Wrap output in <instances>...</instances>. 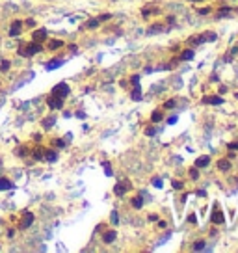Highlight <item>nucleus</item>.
<instances>
[{"mask_svg": "<svg viewBox=\"0 0 238 253\" xmlns=\"http://www.w3.org/2000/svg\"><path fill=\"white\" fill-rule=\"evenodd\" d=\"M97 19H99L101 23H102V21H108V19H112V15H110V13H104V15H99Z\"/></svg>", "mask_w": 238, "mask_h": 253, "instance_id": "2f4dec72", "label": "nucleus"}, {"mask_svg": "<svg viewBox=\"0 0 238 253\" xmlns=\"http://www.w3.org/2000/svg\"><path fill=\"white\" fill-rule=\"evenodd\" d=\"M151 182H153L155 188H162V186H164V184H162V179H153Z\"/></svg>", "mask_w": 238, "mask_h": 253, "instance_id": "7c9ffc66", "label": "nucleus"}, {"mask_svg": "<svg viewBox=\"0 0 238 253\" xmlns=\"http://www.w3.org/2000/svg\"><path fill=\"white\" fill-rule=\"evenodd\" d=\"M130 203H132V207L136 208V210H139V208L143 207V199H142V197H139V195H134L132 199H130Z\"/></svg>", "mask_w": 238, "mask_h": 253, "instance_id": "dca6fc26", "label": "nucleus"}, {"mask_svg": "<svg viewBox=\"0 0 238 253\" xmlns=\"http://www.w3.org/2000/svg\"><path fill=\"white\" fill-rule=\"evenodd\" d=\"M45 153V160H49V162H54L58 158V153L56 151H52V149H49V151H43Z\"/></svg>", "mask_w": 238, "mask_h": 253, "instance_id": "f3484780", "label": "nucleus"}, {"mask_svg": "<svg viewBox=\"0 0 238 253\" xmlns=\"http://www.w3.org/2000/svg\"><path fill=\"white\" fill-rule=\"evenodd\" d=\"M201 43H205V37L203 36H193V37H190L188 39V45H201Z\"/></svg>", "mask_w": 238, "mask_h": 253, "instance_id": "a211bd4d", "label": "nucleus"}, {"mask_svg": "<svg viewBox=\"0 0 238 253\" xmlns=\"http://www.w3.org/2000/svg\"><path fill=\"white\" fill-rule=\"evenodd\" d=\"M210 220H212V223H216V225H221L223 222H225V218H223V214H221V210L218 207H214V210H212V216H210Z\"/></svg>", "mask_w": 238, "mask_h": 253, "instance_id": "0eeeda50", "label": "nucleus"}, {"mask_svg": "<svg viewBox=\"0 0 238 253\" xmlns=\"http://www.w3.org/2000/svg\"><path fill=\"white\" fill-rule=\"evenodd\" d=\"M32 155H34V158H36V160H45V153H43L41 149H36L34 153H32Z\"/></svg>", "mask_w": 238, "mask_h": 253, "instance_id": "5701e85b", "label": "nucleus"}, {"mask_svg": "<svg viewBox=\"0 0 238 253\" xmlns=\"http://www.w3.org/2000/svg\"><path fill=\"white\" fill-rule=\"evenodd\" d=\"M164 119V112H162V110H155L153 114H151V123H158V121H162Z\"/></svg>", "mask_w": 238, "mask_h": 253, "instance_id": "4468645a", "label": "nucleus"}, {"mask_svg": "<svg viewBox=\"0 0 238 253\" xmlns=\"http://www.w3.org/2000/svg\"><path fill=\"white\" fill-rule=\"evenodd\" d=\"M199 13H201V15H207V13H210V8H199Z\"/></svg>", "mask_w": 238, "mask_h": 253, "instance_id": "e433bc0d", "label": "nucleus"}, {"mask_svg": "<svg viewBox=\"0 0 238 253\" xmlns=\"http://www.w3.org/2000/svg\"><path fill=\"white\" fill-rule=\"evenodd\" d=\"M190 177H192L193 181H197V179H199V169H197V168H192V169H190Z\"/></svg>", "mask_w": 238, "mask_h": 253, "instance_id": "cd10ccee", "label": "nucleus"}, {"mask_svg": "<svg viewBox=\"0 0 238 253\" xmlns=\"http://www.w3.org/2000/svg\"><path fill=\"white\" fill-rule=\"evenodd\" d=\"M13 188V182L9 181V179H6V177H0V190H11Z\"/></svg>", "mask_w": 238, "mask_h": 253, "instance_id": "f8f14e48", "label": "nucleus"}, {"mask_svg": "<svg viewBox=\"0 0 238 253\" xmlns=\"http://www.w3.org/2000/svg\"><path fill=\"white\" fill-rule=\"evenodd\" d=\"M61 63H63V60H52V62L47 63V69H58Z\"/></svg>", "mask_w": 238, "mask_h": 253, "instance_id": "aec40b11", "label": "nucleus"}, {"mask_svg": "<svg viewBox=\"0 0 238 253\" xmlns=\"http://www.w3.org/2000/svg\"><path fill=\"white\" fill-rule=\"evenodd\" d=\"M223 99L221 97H216V95H207L203 97V104H221Z\"/></svg>", "mask_w": 238, "mask_h": 253, "instance_id": "9d476101", "label": "nucleus"}, {"mask_svg": "<svg viewBox=\"0 0 238 253\" xmlns=\"http://www.w3.org/2000/svg\"><path fill=\"white\" fill-rule=\"evenodd\" d=\"M50 93H52V95H58V97H61V99H65V97L71 95V87H69L65 82H60V84H56V86L52 87Z\"/></svg>", "mask_w": 238, "mask_h": 253, "instance_id": "f03ea898", "label": "nucleus"}, {"mask_svg": "<svg viewBox=\"0 0 238 253\" xmlns=\"http://www.w3.org/2000/svg\"><path fill=\"white\" fill-rule=\"evenodd\" d=\"M143 132H145V136H155V134H156V127L151 125V127H147V128L143 130Z\"/></svg>", "mask_w": 238, "mask_h": 253, "instance_id": "bb28decb", "label": "nucleus"}, {"mask_svg": "<svg viewBox=\"0 0 238 253\" xmlns=\"http://www.w3.org/2000/svg\"><path fill=\"white\" fill-rule=\"evenodd\" d=\"M115 236H117V231L110 229V231H106V233L102 235V242H104V244H112V242L115 240Z\"/></svg>", "mask_w": 238, "mask_h": 253, "instance_id": "1a4fd4ad", "label": "nucleus"}, {"mask_svg": "<svg viewBox=\"0 0 238 253\" xmlns=\"http://www.w3.org/2000/svg\"><path fill=\"white\" fill-rule=\"evenodd\" d=\"M196 2H197V0H196Z\"/></svg>", "mask_w": 238, "mask_h": 253, "instance_id": "c03bdc74", "label": "nucleus"}, {"mask_svg": "<svg viewBox=\"0 0 238 253\" xmlns=\"http://www.w3.org/2000/svg\"><path fill=\"white\" fill-rule=\"evenodd\" d=\"M117 220H119V218H117V212L114 210V212H112V222H114V223H117Z\"/></svg>", "mask_w": 238, "mask_h": 253, "instance_id": "a19ab883", "label": "nucleus"}, {"mask_svg": "<svg viewBox=\"0 0 238 253\" xmlns=\"http://www.w3.org/2000/svg\"><path fill=\"white\" fill-rule=\"evenodd\" d=\"M47 106L50 108V110H61L63 108V99L61 97H58V95H49L47 97Z\"/></svg>", "mask_w": 238, "mask_h": 253, "instance_id": "7ed1b4c3", "label": "nucleus"}, {"mask_svg": "<svg viewBox=\"0 0 238 253\" xmlns=\"http://www.w3.org/2000/svg\"><path fill=\"white\" fill-rule=\"evenodd\" d=\"M218 169L220 171H229L231 169V160H227V158L218 160Z\"/></svg>", "mask_w": 238, "mask_h": 253, "instance_id": "ddd939ff", "label": "nucleus"}, {"mask_svg": "<svg viewBox=\"0 0 238 253\" xmlns=\"http://www.w3.org/2000/svg\"><path fill=\"white\" fill-rule=\"evenodd\" d=\"M41 50H43L41 43H36V41L23 43V45L19 47V54H20V56H24V58H30V56H34V54L41 52Z\"/></svg>", "mask_w": 238, "mask_h": 253, "instance_id": "f257e3e1", "label": "nucleus"}, {"mask_svg": "<svg viewBox=\"0 0 238 253\" xmlns=\"http://www.w3.org/2000/svg\"><path fill=\"white\" fill-rule=\"evenodd\" d=\"M128 188H130V182H128V181H121V182H117L114 186V194L115 195H125Z\"/></svg>", "mask_w": 238, "mask_h": 253, "instance_id": "20e7f679", "label": "nucleus"}, {"mask_svg": "<svg viewBox=\"0 0 238 253\" xmlns=\"http://www.w3.org/2000/svg\"><path fill=\"white\" fill-rule=\"evenodd\" d=\"M130 82H132V86H138V84H139V76H138V74H134L132 78H130Z\"/></svg>", "mask_w": 238, "mask_h": 253, "instance_id": "f704fd0d", "label": "nucleus"}, {"mask_svg": "<svg viewBox=\"0 0 238 253\" xmlns=\"http://www.w3.org/2000/svg\"><path fill=\"white\" fill-rule=\"evenodd\" d=\"M9 67H11V62H9V60H2V62H0V71H8Z\"/></svg>", "mask_w": 238, "mask_h": 253, "instance_id": "a878e982", "label": "nucleus"}, {"mask_svg": "<svg viewBox=\"0 0 238 253\" xmlns=\"http://www.w3.org/2000/svg\"><path fill=\"white\" fill-rule=\"evenodd\" d=\"M54 144H56V147H63V145H65V141H63L61 138H56V141H54Z\"/></svg>", "mask_w": 238, "mask_h": 253, "instance_id": "c9c22d12", "label": "nucleus"}, {"mask_svg": "<svg viewBox=\"0 0 238 253\" xmlns=\"http://www.w3.org/2000/svg\"><path fill=\"white\" fill-rule=\"evenodd\" d=\"M171 184H173V188H175V190H182V188H184V184H182L180 181H173Z\"/></svg>", "mask_w": 238, "mask_h": 253, "instance_id": "c756f323", "label": "nucleus"}, {"mask_svg": "<svg viewBox=\"0 0 238 253\" xmlns=\"http://www.w3.org/2000/svg\"><path fill=\"white\" fill-rule=\"evenodd\" d=\"M130 99H132V101H142V87H139V84H138V86H134Z\"/></svg>", "mask_w": 238, "mask_h": 253, "instance_id": "2eb2a0df", "label": "nucleus"}, {"mask_svg": "<svg viewBox=\"0 0 238 253\" xmlns=\"http://www.w3.org/2000/svg\"><path fill=\"white\" fill-rule=\"evenodd\" d=\"M203 37H205V41H216L218 39V36H216L214 32H207V34H203Z\"/></svg>", "mask_w": 238, "mask_h": 253, "instance_id": "393cba45", "label": "nucleus"}, {"mask_svg": "<svg viewBox=\"0 0 238 253\" xmlns=\"http://www.w3.org/2000/svg\"><path fill=\"white\" fill-rule=\"evenodd\" d=\"M54 125H56V119H54V117L43 119V127H45V128H50V127H54Z\"/></svg>", "mask_w": 238, "mask_h": 253, "instance_id": "412c9836", "label": "nucleus"}, {"mask_svg": "<svg viewBox=\"0 0 238 253\" xmlns=\"http://www.w3.org/2000/svg\"><path fill=\"white\" fill-rule=\"evenodd\" d=\"M45 39H47V30L45 28H39L32 34V41H36V43H43Z\"/></svg>", "mask_w": 238, "mask_h": 253, "instance_id": "6e6552de", "label": "nucleus"}, {"mask_svg": "<svg viewBox=\"0 0 238 253\" xmlns=\"http://www.w3.org/2000/svg\"><path fill=\"white\" fill-rule=\"evenodd\" d=\"M99 24H101V21H99V19H97V17H95V19H89V23H88V24H86V26H88V28L91 30V28H97V26H99Z\"/></svg>", "mask_w": 238, "mask_h": 253, "instance_id": "b1692460", "label": "nucleus"}, {"mask_svg": "<svg viewBox=\"0 0 238 253\" xmlns=\"http://www.w3.org/2000/svg\"><path fill=\"white\" fill-rule=\"evenodd\" d=\"M227 149H229V151H236V149H238V141H233V144H229V145H227Z\"/></svg>", "mask_w": 238, "mask_h": 253, "instance_id": "72a5a7b5", "label": "nucleus"}, {"mask_svg": "<svg viewBox=\"0 0 238 253\" xmlns=\"http://www.w3.org/2000/svg\"><path fill=\"white\" fill-rule=\"evenodd\" d=\"M34 220H36L34 212H24L23 218H20V229H28L32 223H34Z\"/></svg>", "mask_w": 238, "mask_h": 253, "instance_id": "39448f33", "label": "nucleus"}, {"mask_svg": "<svg viewBox=\"0 0 238 253\" xmlns=\"http://www.w3.org/2000/svg\"><path fill=\"white\" fill-rule=\"evenodd\" d=\"M173 106H175V101H173V99H169V101L164 103V108H173Z\"/></svg>", "mask_w": 238, "mask_h": 253, "instance_id": "473e14b6", "label": "nucleus"}, {"mask_svg": "<svg viewBox=\"0 0 238 253\" xmlns=\"http://www.w3.org/2000/svg\"><path fill=\"white\" fill-rule=\"evenodd\" d=\"M158 220V214H149V222H156Z\"/></svg>", "mask_w": 238, "mask_h": 253, "instance_id": "58836bf2", "label": "nucleus"}, {"mask_svg": "<svg viewBox=\"0 0 238 253\" xmlns=\"http://www.w3.org/2000/svg\"><path fill=\"white\" fill-rule=\"evenodd\" d=\"M61 47H63V41H60V39L49 41V50H56V49H61Z\"/></svg>", "mask_w": 238, "mask_h": 253, "instance_id": "6ab92c4d", "label": "nucleus"}, {"mask_svg": "<svg viewBox=\"0 0 238 253\" xmlns=\"http://www.w3.org/2000/svg\"><path fill=\"white\" fill-rule=\"evenodd\" d=\"M188 222H190V223H197V218H196V216H193V214H190V218H188Z\"/></svg>", "mask_w": 238, "mask_h": 253, "instance_id": "4c0bfd02", "label": "nucleus"}, {"mask_svg": "<svg viewBox=\"0 0 238 253\" xmlns=\"http://www.w3.org/2000/svg\"><path fill=\"white\" fill-rule=\"evenodd\" d=\"M26 24L28 26H36V21L34 19H26Z\"/></svg>", "mask_w": 238, "mask_h": 253, "instance_id": "ea45409f", "label": "nucleus"}, {"mask_svg": "<svg viewBox=\"0 0 238 253\" xmlns=\"http://www.w3.org/2000/svg\"><path fill=\"white\" fill-rule=\"evenodd\" d=\"M203 248H205V242H203V240H197L196 244H193V249H196V251H199V249H203Z\"/></svg>", "mask_w": 238, "mask_h": 253, "instance_id": "c85d7f7f", "label": "nucleus"}, {"mask_svg": "<svg viewBox=\"0 0 238 253\" xmlns=\"http://www.w3.org/2000/svg\"><path fill=\"white\" fill-rule=\"evenodd\" d=\"M168 123H169V125H173V123H177V117H169V119H168Z\"/></svg>", "mask_w": 238, "mask_h": 253, "instance_id": "79ce46f5", "label": "nucleus"}, {"mask_svg": "<svg viewBox=\"0 0 238 253\" xmlns=\"http://www.w3.org/2000/svg\"><path fill=\"white\" fill-rule=\"evenodd\" d=\"M20 30H23V21L15 19L13 23H11V28H9V36H11V37H19L20 36Z\"/></svg>", "mask_w": 238, "mask_h": 253, "instance_id": "423d86ee", "label": "nucleus"}, {"mask_svg": "<svg viewBox=\"0 0 238 253\" xmlns=\"http://www.w3.org/2000/svg\"><path fill=\"white\" fill-rule=\"evenodd\" d=\"M208 164H210V157H207V155L196 158V168H207Z\"/></svg>", "mask_w": 238, "mask_h": 253, "instance_id": "9b49d317", "label": "nucleus"}, {"mask_svg": "<svg viewBox=\"0 0 238 253\" xmlns=\"http://www.w3.org/2000/svg\"><path fill=\"white\" fill-rule=\"evenodd\" d=\"M192 58H193V50L192 49H188V50H184V52L180 54V60H184V62L186 60H192Z\"/></svg>", "mask_w": 238, "mask_h": 253, "instance_id": "4be33fe9", "label": "nucleus"}, {"mask_svg": "<svg viewBox=\"0 0 238 253\" xmlns=\"http://www.w3.org/2000/svg\"><path fill=\"white\" fill-rule=\"evenodd\" d=\"M158 225H160L162 229H166V227H168V223H166V222H158Z\"/></svg>", "mask_w": 238, "mask_h": 253, "instance_id": "37998d69", "label": "nucleus"}]
</instances>
